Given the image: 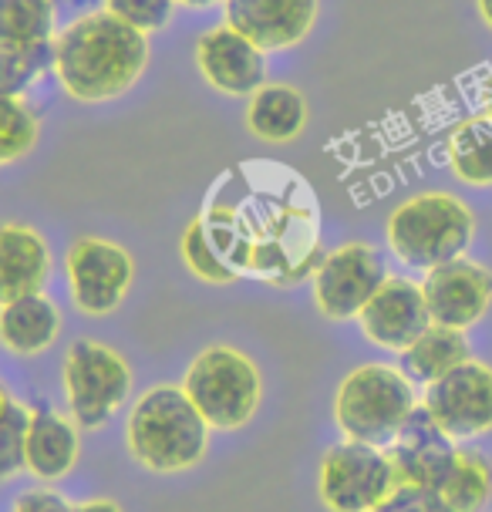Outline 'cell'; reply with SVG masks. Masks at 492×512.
Listing matches in <instances>:
<instances>
[{
  "instance_id": "obj_23",
  "label": "cell",
  "mask_w": 492,
  "mask_h": 512,
  "mask_svg": "<svg viewBox=\"0 0 492 512\" xmlns=\"http://www.w3.org/2000/svg\"><path fill=\"white\" fill-rule=\"evenodd\" d=\"M58 34L54 0H0V51L34 48Z\"/></svg>"
},
{
  "instance_id": "obj_10",
  "label": "cell",
  "mask_w": 492,
  "mask_h": 512,
  "mask_svg": "<svg viewBox=\"0 0 492 512\" xmlns=\"http://www.w3.org/2000/svg\"><path fill=\"white\" fill-rule=\"evenodd\" d=\"M422 405L455 442L492 432V368L486 361L466 358L445 371L439 381L425 384Z\"/></svg>"
},
{
  "instance_id": "obj_24",
  "label": "cell",
  "mask_w": 492,
  "mask_h": 512,
  "mask_svg": "<svg viewBox=\"0 0 492 512\" xmlns=\"http://www.w3.org/2000/svg\"><path fill=\"white\" fill-rule=\"evenodd\" d=\"M41 139V118L24 98L0 95V169L27 159Z\"/></svg>"
},
{
  "instance_id": "obj_28",
  "label": "cell",
  "mask_w": 492,
  "mask_h": 512,
  "mask_svg": "<svg viewBox=\"0 0 492 512\" xmlns=\"http://www.w3.org/2000/svg\"><path fill=\"white\" fill-rule=\"evenodd\" d=\"M172 7L176 0H105L108 14H115L118 21L132 24L142 34L162 31L172 21Z\"/></svg>"
},
{
  "instance_id": "obj_4",
  "label": "cell",
  "mask_w": 492,
  "mask_h": 512,
  "mask_svg": "<svg viewBox=\"0 0 492 512\" xmlns=\"http://www.w3.org/2000/svg\"><path fill=\"white\" fill-rule=\"evenodd\" d=\"M415 384L402 368L391 364H361L337 384L334 422L344 438L388 448L415 411Z\"/></svg>"
},
{
  "instance_id": "obj_29",
  "label": "cell",
  "mask_w": 492,
  "mask_h": 512,
  "mask_svg": "<svg viewBox=\"0 0 492 512\" xmlns=\"http://www.w3.org/2000/svg\"><path fill=\"white\" fill-rule=\"evenodd\" d=\"M371 512H452V509L445 506V499L435 489L405 486V482H398V486L391 489V496Z\"/></svg>"
},
{
  "instance_id": "obj_33",
  "label": "cell",
  "mask_w": 492,
  "mask_h": 512,
  "mask_svg": "<svg viewBox=\"0 0 492 512\" xmlns=\"http://www.w3.org/2000/svg\"><path fill=\"white\" fill-rule=\"evenodd\" d=\"M476 7H479V17H482V24L492 31V0H476Z\"/></svg>"
},
{
  "instance_id": "obj_22",
  "label": "cell",
  "mask_w": 492,
  "mask_h": 512,
  "mask_svg": "<svg viewBox=\"0 0 492 512\" xmlns=\"http://www.w3.org/2000/svg\"><path fill=\"white\" fill-rule=\"evenodd\" d=\"M435 492L452 512H482L492 499V462L476 448H459L449 475Z\"/></svg>"
},
{
  "instance_id": "obj_11",
  "label": "cell",
  "mask_w": 492,
  "mask_h": 512,
  "mask_svg": "<svg viewBox=\"0 0 492 512\" xmlns=\"http://www.w3.org/2000/svg\"><path fill=\"white\" fill-rule=\"evenodd\" d=\"M422 294L432 324L469 331L472 324L486 317L492 304V270L476 260H466V256H455V260L425 273Z\"/></svg>"
},
{
  "instance_id": "obj_34",
  "label": "cell",
  "mask_w": 492,
  "mask_h": 512,
  "mask_svg": "<svg viewBox=\"0 0 492 512\" xmlns=\"http://www.w3.org/2000/svg\"><path fill=\"white\" fill-rule=\"evenodd\" d=\"M176 4H182V7H213V4H220V0H176Z\"/></svg>"
},
{
  "instance_id": "obj_3",
  "label": "cell",
  "mask_w": 492,
  "mask_h": 512,
  "mask_svg": "<svg viewBox=\"0 0 492 512\" xmlns=\"http://www.w3.org/2000/svg\"><path fill=\"white\" fill-rule=\"evenodd\" d=\"M388 246L405 267L435 270L469 250L476 216L452 192H418L395 206L385 226Z\"/></svg>"
},
{
  "instance_id": "obj_1",
  "label": "cell",
  "mask_w": 492,
  "mask_h": 512,
  "mask_svg": "<svg viewBox=\"0 0 492 512\" xmlns=\"http://www.w3.org/2000/svg\"><path fill=\"white\" fill-rule=\"evenodd\" d=\"M145 64L149 34L108 11H91L54 34V75L75 102H115L142 78Z\"/></svg>"
},
{
  "instance_id": "obj_8",
  "label": "cell",
  "mask_w": 492,
  "mask_h": 512,
  "mask_svg": "<svg viewBox=\"0 0 492 512\" xmlns=\"http://www.w3.org/2000/svg\"><path fill=\"white\" fill-rule=\"evenodd\" d=\"M65 273L71 300L85 317H108L122 307L135 280V260L125 246L102 236H81L68 246Z\"/></svg>"
},
{
  "instance_id": "obj_26",
  "label": "cell",
  "mask_w": 492,
  "mask_h": 512,
  "mask_svg": "<svg viewBox=\"0 0 492 512\" xmlns=\"http://www.w3.org/2000/svg\"><path fill=\"white\" fill-rule=\"evenodd\" d=\"M179 253H182V263H186V267L206 283H233L236 277H240L233 267H226L220 250H216L213 240H209V230H206L203 216H196L193 223L186 226L182 243H179Z\"/></svg>"
},
{
  "instance_id": "obj_30",
  "label": "cell",
  "mask_w": 492,
  "mask_h": 512,
  "mask_svg": "<svg viewBox=\"0 0 492 512\" xmlns=\"http://www.w3.org/2000/svg\"><path fill=\"white\" fill-rule=\"evenodd\" d=\"M14 512H75L68 506V499L54 489H27L17 496Z\"/></svg>"
},
{
  "instance_id": "obj_31",
  "label": "cell",
  "mask_w": 492,
  "mask_h": 512,
  "mask_svg": "<svg viewBox=\"0 0 492 512\" xmlns=\"http://www.w3.org/2000/svg\"><path fill=\"white\" fill-rule=\"evenodd\" d=\"M75 512H122V509H118L112 499H91V502H81Z\"/></svg>"
},
{
  "instance_id": "obj_13",
  "label": "cell",
  "mask_w": 492,
  "mask_h": 512,
  "mask_svg": "<svg viewBox=\"0 0 492 512\" xmlns=\"http://www.w3.org/2000/svg\"><path fill=\"white\" fill-rule=\"evenodd\" d=\"M358 324L364 337L375 347L402 354L408 344L418 341V334L432 324L422 283L408 277H388L375 290V297L361 307Z\"/></svg>"
},
{
  "instance_id": "obj_25",
  "label": "cell",
  "mask_w": 492,
  "mask_h": 512,
  "mask_svg": "<svg viewBox=\"0 0 492 512\" xmlns=\"http://www.w3.org/2000/svg\"><path fill=\"white\" fill-rule=\"evenodd\" d=\"M48 71H54V38L34 48L0 51V95L24 98L34 81H41Z\"/></svg>"
},
{
  "instance_id": "obj_5",
  "label": "cell",
  "mask_w": 492,
  "mask_h": 512,
  "mask_svg": "<svg viewBox=\"0 0 492 512\" xmlns=\"http://www.w3.org/2000/svg\"><path fill=\"white\" fill-rule=\"evenodd\" d=\"M186 395L193 398L199 415L206 418L209 428H243L257 415L263 381L257 364L246 358L243 351L226 344L206 347L203 354H196V361L189 364L186 381H182Z\"/></svg>"
},
{
  "instance_id": "obj_14",
  "label": "cell",
  "mask_w": 492,
  "mask_h": 512,
  "mask_svg": "<svg viewBox=\"0 0 492 512\" xmlns=\"http://www.w3.org/2000/svg\"><path fill=\"white\" fill-rule=\"evenodd\" d=\"M196 68L216 91L233 98H250L260 85H267V51L230 24L199 34Z\"/></svg>"
},
{
  "instance_id": "obj_6",
  "label": "cell",
  "mask_w": 492,
  "mask_h": 512,
  "mask_svg": "<svg viewBox=\"0 0 492 512\" xmlns=\"http://www.w3.org/2000/svg\"><path fill=\"white\" fill-rule=\"evenodd\" d=\"M65 398L78 428H102L132 395V368L115 347L81 337L65 354Z\"/></svg>"
},
{
  "instance_id": "obj_7",
  "label": "cell",
  "mask_w": 492,
  "mask_h": 512,
  "mask_svg": "<svg viewBox=\"0 0 492 512\" xmlns=\"http://www.w3.org/2000/svg\"><path fill=\"white\" fill-rule=\"evenodd\" d=\"M398 486V475L391 469L385 448L344 442L331 445L321 459V502L331 512H371L391 496Z\"/></svg>"
},
{
  "instance_id": "obj_19",
  "label": "cell",
  "mask_w": 492,
  "mask_h": 512,
  "mask_svg": "<svg viewBox=\"0 0 492 512\" xmlns=\"http://www.w3.org/2000/svg\"><path fill=\"white\" fill-rule=\"evenodd\" d=\"M246 125L257 139L270 145H287L300 139L307 128V102L290 85H260L246 105Z\"/></svg>"
},
{
  "instance_id": "obj_18",
  "label": "cell",
  "mask_w": 492,
  "mask_h": 512,
  "mask_svg": "<svg viewBox=\"0 0 492 512\" xmlns=\"http://www.w3.org/2000/svg\"><path fill=\"white\" fill-rule=\"evenodd\" d=\"M58 334L61 310L51 297H44V290L0 307V344L11 354H21V358L41 354L58 341Z\"/></svg>"
},
{
  "instance_id": "obj_17",
  "label": "cell",
  "mask_w": 492,
  "mask_h": 512,
  "mask_svg": "<svg viewBox=\"0 0 492 512\" xmlns=\"http://www.w3.org/2000/svg\"><path fill=\"white\" fill-rule=\"evenodd\" d=\"M81 455L78 425L48 408H31L24 442V469L41 482H58L71 475Z\"/></svg>"
},
{
  "instance_id": "obj_21",
  "label": "cell",
  "mask_w": 492,
  "mask_h": 512,
  "mask_svg": "<svg viewBox=\"0 0 492 512\" xmlns=\"http://www.w3.org/2000/svg\"><path fill=\"white\" fill-rule=\"evenodd\" d=\"M445 155L455 179H462L466 186H492V115L479 112L462 118L452 128Z\"/></svg>"
},
{
  "instance_id": "obj_16",
  "label": "cell",
  "mask_w": 492,
  "mask_h": 512,
  "mask_svg": "<svg viewBox=\"0 0 492 512\" xmlns=\"http://www.w3.org/2000/svg\"><path fill=\"white\" fill-rule=\"evenodd\" d=\"M51 277V246L34 226L0 223V307L38 294Z\"/></svg>"
},
{
  "instance_id": "obj_9",
  "label": "cell",
  "mask_w": 492,
  "mask_h": 512,
  "mask_svg": "<svg viewBox=\"0 0 492 512\" xmlns=\"http://www.w3.org/2000/svg\"><path fill=\"white\" fill-rule=\"evenodd\" d=\"M388 280L385 260L371 243H344L314 270V304L327 320H351Z\"/></svg>"
},
{
  "instance_id": "obj_35",
  "label": "cell",
  "mask_w": 492,
  "mask_h": 512,
  "mask_svg": "<svg viewBox=\"0 0 492 512\" xmlns=\"http://www.w3.org/2000/svg\"><path fill=\"white\" fill-rule=\"evenodd\" d=\"M486 112L492 115V81H489V95H486Z\"/></svg>"
},
{
  "instance_id": "obj_32",
  "label": "cell",
  "mask_w": 492,
  "mask_h": 512,
  "mask_svg": "<svg viewBox=\"0 0 492 512\" xmlns=\"http://www.w3.org/2000/svg\"><path fill=\"white\" fill-rule=\"evenodd\" d=\"M14 405H17V401L11 398V391H7L4 384H0V422H4V418L11 415V408H14Z\"/></svg>"
},
{
  "instance_id": "obj_27",
  "label": "cell",
  "mask_w": 492,
  "mask_h": 512,
  "mask_svg": "<svg viewBox=\"0 0 492 512\" xmlns=\"http://www.w3.org/2000/svg\"><path fill=\"white\" fill-rule=\"evenodd\" d=\"M27 422H31V408L14 405L11 415L0 422V482L14 479L24 472V442H27Z\"/></svg>"
},
{
  "instance_id": "obj_20",
  "label": "cell",
  "mask_w": 492,
  "mask_h": 512,
  "mask_svg": "<svg viewBox=\"0 0 492 512\" xmlns=\"http://www.w3.org/2000/svg\"><path fill=\"white\" fill-rule=\"evenodd\" d=\"M466 358H472L466 331H455V327H442V324H428L425 331L418 334V341H412L402 351V364H398V368L408 374V381L412 384H432Z\"/></svg>"
},
{
  "instance_id": "obj_15",
  "label": "cell",
  "mask_w": 492,
  "mask_h": 512,
  "mask_svg": "<svg viewBox=\"0 0 492 512\" xmlns=\"http://www.w3.org/2000/svg\"><path fill=\"white\" fill-rule=\"evenodd\" d=\"M317 0H223L226 24L263 51L297 48L317 24Z\"/></svg>"
},
{
  "instance_id": "obj_12",
  "label": "cell",
  "mask_w": 492,
  "mask_h": 512,
  "mask_svg": "<svg viewBox=\"0 0 492 512\" xmlns=\"http://www.w3.org/2000/svg\"><path fill=\"white\" fill-rule=\"evenodd\" d=\"M385 452L398 482L439 489L452 469L455 455H459V448H455V438L432 418V411L418 401L415 411L408 415V422L402 425V432L391 438Z\"/></svg>"
},
{
  "instance_id": "obj_2",
  "label": "cell",
  "mask_w": 492,
  "mask_h": 512,
  "mask_svg": "<svg viewBox=\"0 0 492 512\" xmlns=\"http://www.w3.org/2000/svg\"><path fill=\"white\" fill-rule=\"evenodd\" d=\"M132 459L149 472L176 475L196 469L209 445V425L176 384H156L135 401L129 425H125Z\"/></svg>"
}]
</instances>
